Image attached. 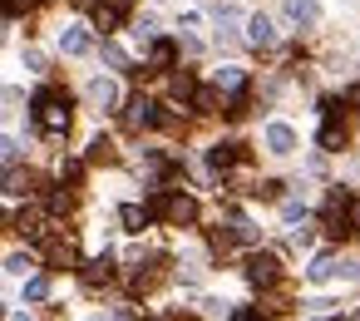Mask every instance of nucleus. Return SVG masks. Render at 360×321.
<instances>
[{
	"label": "nucleus",
	"instance_id": "1",
	"mask_svg": "<svg viewBox=\"0 0 360 321\" xmlns=\"http://www.w3.org/2000/svg\"><path fill=\"white\" fill-rule=\"evenodd\" d=\"M35 124H40L50 139L70 134V99L55 94V89H40V94H35Z\"/></svg>",
	"mask_w": 360,
	"mask_h": 321
},
{
	"label": "nucleus",
	"instance_id": "2",
	"mask_svg": "<svg viewBox=\"0 0 360 321\" xmlns=\"http://www.w3.org/2000/svg\"><path fill=\"white\" fill-rule=\"evenodd\" d=\"M148 213H153V218H163V222H173V227H188V222L198 218V203H193L188 193H168V188H163V193L153 198V208H148Z\"/></svg>",
	"mask_w": 360,
	"mask_h": 321
},
{
	"label": "nucleus",
	"instance_id": "3",
	"mask_svg": "<svg viewBox=\"0 0 360 321\" xmlns=\"http://www.w3.org/2000/svg\"><path fill=\"white\" fill-rule=\"evenodd\" d=\"M124 124H129V129H158V124H163V109H158L148 94H134L129 109H124Z\"/></svg>",
	"mask_w": 360,
	"mask_h": 321
},
{
	"label": "nucleus",
	"instance_id": "4",
	"mask_svg": "<svg viewBox=\"0 0 360 321\" xmlns=\"http://www.w3.org/2000/svg\"><path fill=\"white\" fill-rule=\"evenodd\" d=\"M321 114H326V124H321V149H326V153H335V149L345 144V124H340V104H335V99H326V104H321Z\"/></svg>",
	"mask_w": 360,
	"mask_h": 321
},
{
	"label": "nucleus",
	"instance_id": "5",
	"mask_svg": "<svg viewBox=\"0 0 360 321\" xmlns=\"http://www.w3.org/2000/svg\"><path fill=\"white\" fill-rule=\"evenodd\" d=\"M276 277H281V262L271 252H252L247 257V282L252 287H276Z\"/></svg>",
	"mask_w": 360,
	"mask_h": 321
},
{
	"label": "nucleus",
	"instance_id": "6",
	"mask_svg": "<svg viewBox=\"0 0 360 321\" xmlns=\"http://www.w3.org/2000/svg\"><path fill=\"white\" fill-rule=\"evenodd\" d=\"M134 11V0H94V25L99 30H119Z\"/></svg>",
	"mask_w": 360,
	"mask_h": 321
},
{
	"label": "nucleus",
	"instance_id": "7",
	"mask_svg": "<svg viewBox=\"0 0 360 321\" xmlns=\"http://www.w3.org/2000/svg\"><path fill=\"white\" fill-rule=\"evenodd\" d=\"M247 45H252V50H271V45H276L271 15H252V20H247Z\"/></svg>",
	"mask_w": 360,
	"mask_h": 321
},
{
	"label": "nucleus",
	"instance_id": "8",
	"mask_svg": "<svg viewBox=\"0 0 360 321\" xmlns=\"http://www.w3.org/2000/svg\"><path fill=\"white\" fill-rule=\"evenodd\" d=\"M45 257H50V267H75L79 262V247H75V237H50L45 242Z\"/></svg>",
	"mask_w": 360,
	"mask_h": 321
},
{
	"label": "nucleus",
	"instance_id": "9",
	"mask_svg": "<svg viewBox=\"0 0 360 321\" xmlns=\"http://www.w3.org/2000/svg\"><path fill=\"white\" fill-rule=\"evenodd\" d=\"M60 50H65V55H89V50H94V35H89L84 25H70V30L60 35Z\"/></svg>",
	"mask_w": 360,
	"mask_h": 321
},
{
	"label": "nucleus",
	"instance_id": "10",
	"mask_svg": "<svg viewBox=\"0 0 360 321\" xmlns=\"http://www.w3.org/2000/svg\"><path fill=\"white\" fill-rule=\"evenodd\" d=\"M207 163H212V173H227L232 163H242V144H212Z\"/></svg>",
	"mask_w": 360,
	"mask_h": 321
},
{
	"label": "nucleus",
	"instance_id": "11",
	"mask_svg": "<svg viewBox=\"0 0 360 321\" xmlns=\"http://www.w3.org/2000/svg\"><path fill=\"white\" fill-rule=\"evenodd\" d=\"M281 15L291 20V25H316V0H286V6H281Z\"/></svg>",
	"mask_w": 360,
	"mask_h": 321
},
{
	"label": "nucleus",
	"instance_id": "12",
	"mask_svg": "<svg viewBox=\"0 0 360 321\" xmlns=\"http://www.w3.org/2000/svg\"><path fill=\"white\" fill-rule=\"evenodd\" d=\"M89 104H94V109H114V104H119V84H114V80H94V84H89Z\"/></svg>",
	"mask_w": 360,
	"mask_h": 321
},
{
	"label": "nucleus",
	"instance_id": "13",
	"mask_svg": "<svg viewBox=\"0 0 360 321\" xmlns=\"http://www.w3.org/2000/svg\"><path fill=\"white\" fill-rule=\"evenodd\" d=\"M266 149H271V153H291V149H296L291 124H266Z\"/></svg>",
	"mask_w": 360,
	"mask_h": 321
},
{
	"label": "nucleus",
	"instance_id": "14",
	"mask_svg": "<svg viewBox=\"0 0 360 321\" xmlns=\"http://www.w3.org/2000/svg\"><path fill=\"white\" fill-rule=\"evenodd\" d=\"M6 193H11V198H30V193H35V173H30V168H11V173H6Z\"/></svg>",
	"mask_w": 360,
	"mask_h": 321
},
{
	"label": "nucleus",
	"instance_id": "15",
	"mask_svg": "<svg viewBox=\"0 0 360 321\" xmlns=\"http://www.w3.org/2000/svg\"><path fill=\"white\" fill-rule=\"evenodd\" d=\"M79 277H84V287H104V282L114 277V262H109V257H94V262H84Z\"/></svg>",
	"mask_w": 360,
	"mask_h": 321
},
{
	"label": "nucleus",
	"instance_id": "16",
	"mask_svg": "<svg viewBox=\"0 0 360 321\" xmlns=\"http://www.w3.org/2000/svg\"><path fill=\"white\" fill-rule=\"evenodd\" d=\"M173 60H178L173 40H153V50H148V70H173Z\"/></svg>",
	"mask_w": 360,
	"mask_h": 321
},
{
	"label": "nucleus",
	"instance_id": "17",
	"mask_svg": "<svg viewBox=\"0 0 360 321\" xmlns=\"http://www.w3.org/2000/svg\"><path fill=\"white\" fill-rule=\"evenodd\" d=\"M217 89H227V94H242V89H247V70H237V65L217 70Z\"/></svg>",
	"mask_w": 360,
	"mask_h": 321
},
{
	"label": "nucleus",
	"instance_id": "18",
	"mask_svg": "<svg viewBox=\"0 0 360 321\" xmlns=\"http://www.w3.org/2000/svg\"><path fill=\"white\" fill-rule=\"evenodd\" d=\"M148 218H153V213H148V208H139V203L119 208V222H124L129 232H143V227H148Z\"/></svg>",
	"mask_w": 360,
	"mask_h": 321
},
{
	"label": "nucleus",
	"instance_id": "19",
	"mask_svg": "<svg viewBox=\"0 0 360 321\" xmlns=\"http://www.w3.org/2000/svg\"><path fill=\"white\" fill-rule=\"evenodd\" d=\"M45 208H50V213H70V208H75V193H70V188H55V193L45 198Z\"/></svg>",
	"mask_w": 360,
	"mask_h": 321
},
{
	"label": "nucleus",
	"instance_id": "20",
	"mask_svg": "<svg viewBox=\"0 0 360 321\" xmlns=\"http://www.w3.org/2000/svg\"><path fill=\"white\" fill-rule=\"evenodd\" d=\"M335 267H340V262H335V257H316V262H311V267H306V277H311V282H326V277H330V272H335Z\"/></svg>",
	"mask_w": 360,
	"mask_h": 321
},
{
	"label": "nucleus",
	"instance_id": "21",
	"mask_svg": "<svg viewBox=\"0 0 360 321\" xmlns=\"http://www.w3.org/2000/svg\"><path fill=\"white\" fill-rule=\"evenodd\" d=\"M50 296V277H30L25 282V301H45Z\"/></svg>",
	"mask_w": 360,
	"mask_h": 321
},
{
	"label": "nucleus",
	"instance_id": "22",
	"mask_svg": "<svg viewBox=\"0 0 360 321\" xmlns=\"http://www.w3.org/2000/svg\"><path fill=\"white\" fill-rule=\"evenodd\" d=\"M173 94H178V99H193V94H198V84H193V75H188V70H183V75H173Z\"/></svg>",
	"mask_w": 360,
	"mask_h": 321
},
{
	"label": "nucleus",
	"instance_id": "23",
	"mask_svg": "<svg viewBox=\"0 0 360 321\" xmlns=\"http://www.w3.org/2000/svg\"><path fill=\"white\" fill-rule=\"evenodd\" d=\"M193 104H198L202 114H217V104H222V99H217V89H198V94H193Z\"/></svg>",
	"mask_w": 360,
	"mask_h": 321
},
{
	"label": "nucleus",
	"instance_id": "24",
	"mask_svg": "<svg viewBox=\"0 0 360 321\" xmlns=\"http://www.w3.org/2000/svg\"><path fill=\"white\" fill-rule=\"evenodd\" d=\"M109 158H114V144L109 139H94L89 144V163H109Z\"/></svg>",
	"mask_w": 360,
	"mask_h": 321
},
{
	"label": "nucleus",
	"instance_id": "25",
	"mask_svg": "<svg viewBox=\"0 0 360 321\" xmlns=\"http://www.w3.org/2000/svg\"><path fill=\"white\" fill-rule=\"evenodd\" d=\"M0 163H6V168L20 163V144H15V139H0Z\"/></svg>",
	"mask_w": 360,
	"mask_h": 321
},
{
	"label": "nucleus",
	"instance_id": "26",
	"mask_svg": "<svg viewBox=\"0 0 360 321\" xmlns=\"http://www.w3.org/2000/svg\"><path fill=\"white\" fill-rule=\"evenodd\" d=\"M104 65H114V70H129V55H124V50L109 40V45H104Z\"/></svg>",
	"mask_w": 360,
	"mask_h": 321
},
{
	"label": "nucleus",
	"instance_id": "27",
	"mask_svg": "<svg viewBox=\"0 0 360 321\" xmlns=\"http://www.w3.org/2000/svg\"><path fill=\"white\" fill-rule=\"evenodd\" d=\"M15 227H20V232H30V237H35V232H40V213H35V208H25V213H20V218H15Z\"/></svg>",
	"mask_w": 360,
	"mask_h": 321
},
{
	"label": "nucleus",
	"instance_id": "28",
	"mask_svg": "<svg viewBox=\"0 0 360 321\" xmlns=\"http://www.w3.org/2000/svg\"><path fill=\"white\" fill-rule=\"evenodd\" d=\"M6 272H15V277H25V272H30V257H25V252H15V257H6Z\"/></svg>",
	"mask_w": 360,
	"mask_h": 321
},
{
	"label": "nucleus",
	"instance_id": "29",
	"mask_svg": "<svg viewBox=\"0 0 360 321\" xmlns=\"http://www.w3.org/2000/svg\"><path fill=\"white\" fill-rule=\"evenodd\" d=\"M232 321H266V316H262L257 306H237V311H232Z\"/></svg>",
	"mask_w": 360,
	"mask_h": 321
},
{
	"label": "nucleus",
	"instance_id": "30",
	"mask_svg": "<svg viewBox=\"0 0 360 321\" xmlns=\"http://www.w3.org/2000/svg\"><path fill=\"white\" fill-rule=\"evenodd\" d=\"M281 218H286V222H301V218H306V208H301V203H286V208H281Z\"/></svg>",
	"mask_w": 360,
	"mask_h": 321
},
{
	"label": "nucleus",
	"instance_id": "31",
	"mask_svg": "<svg viewBox=\"0 0 360 321\" xmlns=\"http://www.w3.org/2000/svg\"><path fill=\"white\" fill-rule=\"evenodd\" d=\"M350 104H360V84H355V89H350Z\"/></svg>",
	"mask_w": 360,
	"mask_h": 321
},
{
	"label": "nucleus",
	"instance_id": "32",
	"mask_svg": "<svg viewBox=\"0 0 360 321\" xmlns=\"http://www.w3.org/2000/svg\"><path fill=\"white\" fill-rule=\"evenodd\" d=\"M0 227H6V213H0Z\"/></svg>",
	"mask_w": 360,
	"mask_h": 321
},
{
	"label": "nucleus",
	"instance_id": "33",
	"mask_svg": "<svg viewBox=\"0 0 360 321\" xmlns=\"http://www.w3.org/2000/svg\"><path fill=\"white\" fill-rule=\"evenodd\" d=\"M15 321H30V316H15Z\"/></svg>",
	"mask_w": 360,
	"mask_h": 321
},
{
	"label": "nucleus",
	"instance_id": "34",
	"mask_svg": "<svg viewBox=\"0 0 360 321\" xmlns=\"http://www.w3.org/2000/svg\"><path fill=\"white\" fill-rule=\"evenodd\" d=\"M350 321H360V311H355V316H350Z\"/></svg>",
	"mask_w": 360,
	"mask_h": 321
},
{
	"label": "nucleus",
	"instance_id": "35",
	"mask_svg": "<svg viewBox=\"0 0 360 321\" xmlns=\"http://www.w3.org/2000/svg\"><path fill=\"white\" fill-rule=\"evenodd\" d=\"M0 316H6V306H0Z\"/></svg>",
	"mask_w": 360,
	"mask_h": 321
}]
</instances>
